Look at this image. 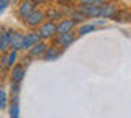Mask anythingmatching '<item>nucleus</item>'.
Returning a JSON list of instances; mask_svg holds the SVG:
<instances>
[{
	"mask_svg": "<svg viewBox=\"0 0 131 118\" xmlns=\"http://www.w3.org/2000/svg\"><path fill=\"white\" fill-rule=\"evenodd\" d=\"M16 59H18V51L12 49V51H8V54H5L2 58V66L3 67H13Z\"/></svg>",
	"mask_w": 131,
	"mask_h": 118,
	"instance_id": "obj_8",
	"label": "nucleus"
},
{
	"mask_svg": "<svg viewBox=\"0 0 131 118\" xmlns=\"http://www.w3.org/2000/svg\"><path fill=\"white\" fill-rule=\"evenodd\" d=\"M35 5L36 3L33 2V0H23L21 3H20V7H18V17L20 18H23V20H26V17L31 13V12H35Z\"/></svg>",
	"mask_w": 131,
	"mask_h": 118,
	"instance_id": "obj_5",
	"label": "nucleus"
},
{
	"mask_svg": "<svg viewBox=\"0 0 131 118\" xmlns=\"http://www.w3.org/2000/svg\"><path fill=\"white\" fill-rule=\"evenodd\" d=\"M115 15H116V7H115L113 3H105V5H102V13H100L102 18H113Z\"/></svg>",
	"mask_w": 131,
	"mask_h": 118,
	"instance_id": "obj_12",
	"label": "nucleus"
},
{
	"mask_svg": "<svg viewBox=\"0 0 131 118\" xmlns=\"http://www.w3.org/2000/svg\"><path fill=\"white\" fill-rule=\"evenodd\" d=\"M39 35L43 39H48V38H52L54 35H57V25L54 22H46L39 26Z\"/></svg>",
	"mask_w": 131,
	"mask_h": 118,
	"instance_id": "obj_2",
	"label": "nucleus"
},
{
	"mask_svg": "<svg viewBox=\"0 0 131 118\" xmlns=\"http://www.w3.org/2000/svg\"><path fill=\"white\" fill-rule=\"evenodd\" d=\"M0 108L2 110L7 108V92H5V89L0 90Z\"/></svg>",
	"mask_w": 131,
	"mask_h": 118,
	"instance_id": "obj_17",
	"label": "nucleus"
},
{
	"mask_svg": "<svg viewBox=\"0 0 131 118\" xmlns=\"http://www.w3.org/2000/svg\"><path fill=\"white\" fill-rule=\"evenodd\" d=\"M23 77H25V67L23 66L12 67V82H21Z\"/></svg>",
	"mask_w": 131,
	"mask_h": 118,
	"instance_id": "obj_13",
	"label": "nucleus"
},
{
	"mask_svg": "<svg viewBox=\"0 0 131 118\" xmlns=\"http://www.w3.org/2000/svg\"><path fill=\"white\" fill-rule=\"evenodd\" d=\"M74 41H75V35L71 33V31H67V33H57V36H56V44L61 48L71 46Z\"/></svg>",
	"mask_w": 131,
	"mask_h": 118,
	"instance_id": "obj_4",
	"label": "nucleus"
},
{
	"mask_svg": "<svg viewBox=\"0 0 131 118\" xmlns=\"http://www.w3.org/2000/svg\"><path fill=\"white\" fill-rule=\"evenodd\" d=\"M39 39H41L39 31H31V33H26V36H25V43H23V49H28V51H30L36 43H39Z\"/></svg>",
	"mask_w": 131,
	"mask_h": 118,
	"instance_id": "obj_7",
	"label": "nucleus"
},
{
	"mask_svg": "<svg viewBox=\"0 0 131 118\" xmlns=\"http://www.w3.org/2000/svg\"><path fill=\"white\" fill-rule=\"evenodd\" d=\"M59 3H66V2H69V0H57Z\"/></svg>",
	"mask_w": 131,
	"mask_h": 118,
	"instance_id": "obj_23",
	"label": "nucleus"
},
{
	"mask_svg": "<svg viewBox=\"0 0 131 118\" xmlns=\"http://www.w3.org/2000/svg\"><path fill=\"white\" fill-rule=\"evenodd\" d=\"M44 17H46V15H44L41 10H35V12H31V13L28 15L25 22H26V25H28V26L36 28V26H41V25H43Z\"/></svg>",
	"mask_w": 131,
	"mask_h": 118,
	"instance_id": "obj_3",
	"label": "nucleus"
},
{
	"mask_svg": "<svg viewBox=\"0 0 131 118\" xmlns=\"http://www.w3.org/2000/svg\"><path fill=\"white\" fill-rule=\"evenodd\" d=\"M75 20L74 18H66L61 20L59 25H57V33H67V31H72V28L75 26Z\"/></svg>",
	"mask_w": 131,
	"mask_h": 118,
	"instance_id": "obj_9",
	"label": "nucleus"
},
{
	"mask_svg": "<svg viewBox=\"0 0 131 118\" xmlns=\"http://www.w3.org/2000/svg\"><path fill=\"white\" fill-rule=\"evenodd\" d=\"M77 8L87 18L100 17V13H102V5H97V3H80V7H77Z\"/></svg>",
	"mask_w": 131,
	"mask_h": 118,
	"instance_id": "obj_1",
	"label": "nucleus"
},
{
	"mask_svg": "<svg viewBox=\"0 0 131 118\" xmlns=\"http://www.w3.org/2000/svg\"><path fill=\"white\" fill-rule=\"evenodd\" d=\"M93 30H95V25H84V26H80V28H79V35H80V36H84V35L90 33V31H93Z\"/></svg>",
	"mask_w": 131,
	"mask_h": 118,
	"instance_id": "obj_16",
	"label": "nucleus"
},
{
	"mask_svg": "<svg viewBox=\"0 0 131 118\" xmlns=\"http://www.w3.org/2000/svg\"><path fill=\"white\" fill-rule=\"evenodd\" d=\"M59 56H61V51H59L57 46H48V49H46V52H44V56H43V59L44 61H52V59L59 58Z\"/></svg>",
	"mask_w": 131,
	"mask_h": 118,
	"instance_id": "obj_14",
	"label": "nucleus"
},
{
	"mask_svg": "<svg viewBox=\"0 0 131 118\" xmlns=\"http://www.w3.org/2000/svg\"><path fill=\"white\" fill-rule=\"evenodd\" d=\"M8 35H10V46L12 49H23V43H25V36L21 33H16V31H8Z\"/></svg>",
	"mask_w": 131,
	"mask_h": 118,
	"instance_id": "obj_6",
	"label": "nucleus"
},
{
	"mask_svg": "<svg viewBox=\"0 0 131 118\" xmlns=\"http://www.w3.org/2000/svg\"><path fill=\"white\" fill-rule=\"evenodd\" d=\"M80 3H95V0H79Z\"/></svg>",
	"mask_w": 131,
	"mask_h": 118,
	"instance_id": "obj_20",
	"label": "nucleus"
},
{
	"mask_svg": "<svg viewBox=\"0 0 131 118\" xmlns=\"http://www.w3.org/2000/svg\"><path fill=\"white\" fill-rule=\"evenodd\" d=\"M33 2H35V3H36V5H38V3H43V2H44V0H33Z\"/></svg>",
	"mask_w": 131,
	"mask_h": 118,
	"instance_id": "obj_22",
	"label": "nucleus"
},
{
	"mask_svg": "<svg viewBox=\"0 0 131 118\" xmlns=\"http://www.w3.org/2000/svg\"><path fill=\"white\" fill-rule=\"evenodd\" d=\"M10 35H8V31L5 28H2V31H0V51L2 52H7L10 49Z\"/></svg>",
	"mask_w": 131,
	"mask_h": 118,
	"instance_id": "obj_11",
	"label": "nucleus"
},
{
	"mask_svg": "<svg viewBox=\"0 0 131 118\" xmlns=\"http://www.w3.org/2000/svg\"><path fill=\"white\" fill-rule=\"evenodd\" d=\"M18 115H20V112H18V102H16V100H12V105H10V116L16 118Z\"/></svg>",
	"mask_w": 131,
	"mask_h": 118,
	"instance_id": "obj_15",
	"label": "nucleus"
},
{
	"mask_svg": "<svg viewBox=\"0 0 131 118\" xmlns=\"http://www.w3.org/2000/svg\"><path fill=\"white\" fill-rule=\"evenodd\" d=\"M97 5H105V0H95Z\"/></svg>",
	"mask_w": 131,
	"mask_h": 118,
	"instance_id": "obj_21",
	"label": "nucleus"
},
{
	"mask_svg": "<svg viewBox=\"0 0 131 118\" xmlns=\"http://www.w3.org/2000/svg\"><path fill=\"white\" fill-rule=\"evenodd\" d=\"M48 15H49V18H51V20H61V13L57 10H51Z\"/></svg>",
	"mask_w": 131,
	"mask_h": 118,
	"instance_id": "obj_18",
	"label": "nucleus"
},
{
	"mask_svg": "<svg viewBox=\"0 0 131 118\" xmlns=\"http://www.w3.org/2000/svg\"><path fill=\"white\" fill-rule=\"evenodd\" d=\"M8 3H10V0H0V10L3 12L8 7Z\"/></svg>",
	"mask_w": 131,
	"mask_h": 118,
	"instance_id": "obj_19",
	"label": "nucleus"
},
{
	"mask_svg": "<svg viewBox=\"0 0 131 118\" xmlns=\"http://www.w3.org/2000/svg\"><path fill=\"white\" fill-rule=\"evenodd\" d=\"M46 49H48V44L43 43V41H39V43H36L35 46L30 49V56H31V58H43L44 52H46Z\"/></svg>",
	"mask_w": 131,
	"mask_h": 118,
	"instance_id": "obj_10",
	"label": "nucleus"
}]
</instances>
